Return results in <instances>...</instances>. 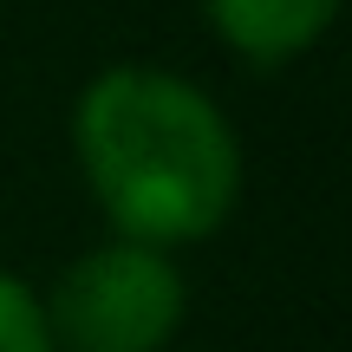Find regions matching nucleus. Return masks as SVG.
<instances>
[{
  "label": "nucleus",
  "instance_id": "f257e3e1",
  "mask_svg": "<svg viewBox=\"0 0 352 352\" xmlns=\"http://www.w3.org/2000/svg\"><path fill=\"white\" fill-rule=\"evenodd\" d=\"M72 144L111 228L144 248L202 241L241 196V151L228 118L157 65H111L78 91Z\"/></svg>",
  "mask_w": 352,
  "mask_h": 352
},
{
  "label": "nucleus",
  "instance_id": "f03ea898",
  "mask_svg": "<svg viewBox=\"0 0 352 352\" xmlns=\"http://www.w3.org/2000/svg\"><path fill=\"white\" fill-rule=\"evenodd\" d=\"M189 287L164 248L104 241L78 254L46 300L52 352H164L183 327Z\"/></svg>",
  "mask_w": 352,
  "mask_h": 352
},
{
  "label": "nucleus",
  "instance_id": "7ed1b4c3",
  "mask_svg": "<svg viewBox=\"0 0 352 352\" xmlns=\"http://www.w3.org/2000/svg\"><path fill=\"white\" fill-rule=\"evenodd\" d=\"M340 0H209V20L241 59L280 65L294 52H307L333 26Z\"/></svg>",
  "mask_w": 352,
  "mask_h": 352
},
{
  "label": "nucleus",
  "instance_id": "20e7f679",
  "mask_svg": "<svg viewBox=\"0 0 352 352\" xmlns=\"http://www.w3.org/2000/svg\"><path fill=\"white\" fill-rule=\"evenodd\" d=\"M0 352H52L46 333V307L26 280L0 274Z\"/></svg>",
  "mask_w": 352,
  "mask_h": 352
}]
</instances>
